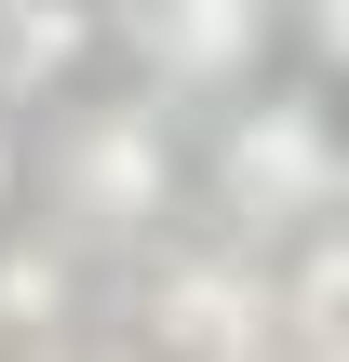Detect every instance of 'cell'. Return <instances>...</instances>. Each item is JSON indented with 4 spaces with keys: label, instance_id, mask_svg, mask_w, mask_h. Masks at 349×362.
Wrapping results in <instances>:
<instances>
[{
    "label": "cell",
    "instance_id": "1",
    "mask_svg": "<svg viewBox=\"0 0 349 362\" xmlns=\"http://www.w3.org/2000/svg\"><path fill=\"white\" fill-rule=\"evenodd\" d=\"M27 202L67 228V242H148V228H175V202H188V134H175V94H148V81H81V94H54L40 121H27Z\"/></svg>",
    "mask_w": 349,
    "mask_h": 362
},
{
    "label": "cell",
    "instance_id": "2",
    "mask_svg": "<svg viewBox=\"0 0 349 362\" xmlns=\"http://www.w3.org/2000/svg\"><path fill=\"white\" fill-rule=\"evenodd\" d=\"M188 175H202V202H215L229 242L282 255V242H309V228L349 202V134H336L323 94H242Z\"/></svg>",
    "mask_w": 349,
    "mask_h": 362
},
{
    "label": "cell",
    "instance_id": "3",
    "mask_svg": "<svg viewBox=\"0 0 349 362\" xmlns=\"http://www.w3.org/2000/svg\"><path fill=\"white\" fill-rule=\"evenodd\" d=\"M135 349L148 362H269L282 349V282L256 269V242H188L135 282Z\"/></svg>",
    "mask_w": 349,
    "mask_h": 362
},
{
    "label": "cell",
    "instance_id": "4",
    "mask_svg": "<svg viewBox=\"0 0 349 362\" xmlns=\"http://www.w3.org/2000/svg\"><path fill=\"white\" fill-rule=\"evenodd\" d=\"M269 54V0H108V67L148 94H242Z\"/></svg>",
    "mask_w": 349,
    "mask_h": 362
},
{
    "label": "cell",
    "instance_id": "5",
    "mask_svg": "<svg viewBox=\"0 0 349 362\" xmlns=\"http://www.w3.org/2000/svg\"><path fill=\"white\" fill-rule=\"evenodd\" d=\"M94 67H108V0H0V107L13 121H40Z\"/></svg>",
    "mask_w": 349,
    "mask_h": 362
},
{
    "label": "cell",
    "instance_id": "6",
    "mask_svg": "<svg viewBox=\"0 0 349 362\" xmlns=\"http://www.w3.org/2000/svg\"><path fill=\"white\" fill-rule=\"evenodd\" d=\"M309 54H323V67L349 81V0H309Z\"/></svg>",
    "mask_w": 349,
    "mask_h": 362
},
{
    "label": "cell",
    "instance_id": "7",
    "mask_svg": "<svg viewBox=\"0 0 349 362\" xmlns=\"http://www.w3.org/2000/svg\"><path fill=\"white\" fill-rule=\"evenodd\" d=\"M323 362H349V349H323Z\"/></svg>",
    "mask_w": 349,
    "mask_h": 362
}]
</instances>
